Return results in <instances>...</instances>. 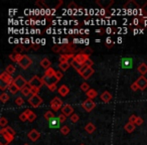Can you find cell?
I'll return each mask as SVG.
<instances>
[{
    "mask_svg": "<svg viewBox=\"0 0 147 145\" xmlns=\"http://www.w3.org/2000/svg\"><path fill=\"white\" fill-rule=\"evenodd\" d=\"M0 134H1V139H0V145H8L11 141L14 139V136L8 134L7 132H5L3 129L0 130Z\"/></svg>",
    "mask_w": 147,
    "mask_h": 145,
    "instance_id": "1",
    "label": "cell"
},
{
    "mask_svg": "<svg viewBox=\"0 0 147 145\" xmlns=\"http://www.w3.org/2000/svg\"><path fill=\"white\" fill-rule=\"evenodd\" d=\"M41 79H42V81H43V84L49 87V88H51V87H53V86H55V85H57V83L59 82L57 77H55V76H49V77L43 75V77Z\"/></svg>",
    "mask_w": 147,
    "mask_h": 145,
    "instance_id": "2",
    "label": "cell"
},
{
    "mask_svg": "<svg viewBox=\"0 0 147 145\" xmlns=\"http://www.w3.org/2000/svg\"><path fill=\"white\" fill-rule=\"evenodd\" d=\"M28 103L29 105L33 107V108H38L41 104L43 103V100L41 97H39L38 95H31L28 98Z\"/></svg>",
    "mask_w": 147,
    "mask_h": 145,
    "instance_id": "3",
    "label": "cell"
},
{
    "mask_svg": "<svg viewBox=\"0 0 147 145\" xmlns=\"http://www.w3.org/2000/svg\"><path fill=\"white\" fill-rule=\"evenodd\" d=\"M28 85L31 87V88H36V89H39V90H40V88L45 84H43L42 79H40L37 76H33L32 78L28 81Z\"/></svg>",
    "mask_w": 147,
    "mask_h": 145,
    "instance_id": "4",
    "label": "cell"
},
{
    "mask_svg": "<svg viewBox=\"0 0 147 145\" xmlns=\"http://www.w3.org/2000/svg\"><path fill=\"white\" fill-rule=\"evenodd\" d=\"M51 109H53V111L57 112L59 110H61V108L63 107V101H61L59 97H55V98L51 101Z\"/></svg>",
    "mask_w": 147,
    "mask_h": 145,
    "instance_id": "5",
    "label": "cell"
},
{
    "mask_svg": "<svg viewBox=\"0 0 147 145\" xmlns=\"http://www.w3.org/2000/svg\"><path fill=\"white\" fill-rule=\"evenodd\" d=\"M18 65H20V67H22L23 69H26L32 65V59H31L28 55H23L20 59V61L18 63Z\"/></svg>",
    "mask_w": 147,
    "mask_h": 145,
    "instance_id": "6",
    "label": "cell"
},
{
    "mask_svg": "<svg viewBox=\"0 0 147 145\" xmlns=\"http://www.w3.org/2000/svg\"><path fill=\"white\" fill-rule=\"evenodd\" d=\"M13 84H14L15 86H16L17 88L21 91L25 86H27V85H28V82H27V81L25 80L22 76H17L16 78L14 79V81H13Z\"/></svg>",
    "mask_w": 147,
    "mask_h": 145,
    "instance_id": "7",
    "label": "cell"
},
{
    "mask_svg": "<svg viewBox=\"0 0 147 145\" xmlns=\"http://www.w3.org/2000/svg\"><path fill=\"white\" fill-rule=\"evenodd\" d=\"M120 65L122 69H132L133 67V59L130 57H122L120 61Z\"/></svg>",
    "mask_w": 147,
    "mask_h": 145,
    "instance_id": "8",
    "label": "cell"
},
{
    "mask_svg": "<svg viewBox=\"0 0 147 145\" xmlns=\"http://www.w3.org/2000/svg\"><path fill=\"white\" fill-rule=\"evenodd\" d=\"M76 55H73V53H63V55H59V63H71V61L75 59Z\"/></svg>",
    "mask_w": 147,
    "mask_h": 145,
    "instance_id": "9",
    "label": "cell"
},
{
    "mask_svg": "<svg viewBox=\"0 0 147 145\" xmlns=\"http://www.w3.org/2000/svg\"><path fill=\"white\" fill-rule=\"evenodd\" d=\"M82 107L87 111V112H91V111L96 107V104H95V102L92 100V99H87V100H85L84 102H83Z\"/></svg>",
    "mask_w": 147,
    "mask_h": 145,
    "instance_id": "10",
    "label": "cell"
},
{
    "mask_svg": "<svg viewBox=\"0 0 147 145\" xmlns=\"http://www.w3.org/2000/svg\"><path fill=\"white\" fill-rule=\"evenodd\" d=\"M90 59V55H86V53H77L76 57H75V61H78L80 65H84L85 63H86V61H88V59Z\"/></svg>",
    "mask_w": 147,
    "mask_h": 145,
    "instance_id": "11",
    "label": "cell"
},
{
    "mask_svg": "<svg viewBox=\"0 0 147 145\" xmlns=\"http://www.w3.org/2000/svg\"><path fill=\"white\" fill-rule=\"evenodd\" d=\"M136 84L138 85V87H139V90H141V91H144L145 89L147 88V79L145 78V76H141V77H139L138 79H137L136 81Z\"/></svg>",
    "mask_w": 147,
    "mask_h": 145,
    "instance_id": "12",
    "label": "cell"
},
{
    "mask_svg": "<svg viewBox=\"0 0 147 145\" xmlns=\"http://www.w3.org/2000/svg\"><path fill=\"white\" fill-rule=\"evenodd\" d=\"M0 81L7 83V84L10 86V85L13 83V81H14V79H13L12 76H11V75H9L8 73H6V71H3L2 74L0 75Z\"/></svg>",
    "mask_w": 147,
    "mask_h": 145,
    "instance_id": "13",
    "label": "cell"
},
{
    "mask_svg": "<svg viewBox=\"0 0 147 145\" xmlns=\"http://www.w3.org/2000/svg\"><path fill=\"white\" fill-rule=\"evenodd\" d=\"M96 3L100 8H109L111 5L114 4V0H97Z\"/></svg>",
    "mask_w": 147,
    "mask_h": 145,
    "instance_id": "14",
    "label": "cell"
},
{
    "mask_svg": "<svg viewBox=\"0 0 147 145\" xmlns=\"http://www.w3.org/2000/svg\"><path fill=\"white\" fill-rule=\"evenodd\" d=\"M61 114L65 115L67 117H71L74 114V108L69 104L63 105V107L61 108Z\"/></svg>",
    "mask_w": 147,
    "mask_h": 145,
    "instance_id": "15",
    "label": "cell"
},
{
    "mask_svg": "<svg viewBox=\"0 0 147 145\" xmlns=\"http://www.w3.org/2000/svg\"><path fill=\"white\" fill-rule=\"evenodd\" d=\"M27 137H28L29 140H31L32 142H35V141L40 137V133H39L37 130H35V129H32V130H30L28 132Z\"/></svg>",
    "mask_w": 147,
    "mask_h": 145,
    "instance_id": "16",
    "label": "cell"
},
{
    "mask_svg": "<svg viewBox=\"0 0 147 145\" xmlns=\"http://www.w3.org/2000/svg\"><path fill=\"white\" fill-rule=\"evenodd\" d=\"M59 125H61V122H59V118H57V117H55L53 119H51V121H49V127L51 129H57L59 127Z\"/></svg>",
    "mask_w": 147,
    "mask_h": 145,
    "instance_id": "17",
    "label": "cell"
},
{
    "mask_svg": "<svg viewBox=\"0 0 147 145\" xmlns=\"http://www.w3.org/2000/svg\"><path fill=\"white\" fill-rule=\"evenodd\" d=\"M29 49H30L29 47H25V45H15V47L13 49V53H23V51H28Z\"/></svg>",
    "mask_w": 147,
    "mask_h": 145,
    "instance_id": "18",
    "label": "cell"
},
{
    "mask_svg": "<svg viewBox=\"0 0 147 145\" xmlns=\"http://www.w3.org/2000/svg\"><path fill=\"white\" fill-rule=\"evenodd\" d=\"M100 98H101V100H102L103 102L109 103L111 100H112V95H111L108 91H105V92H103L102 94H101Z\"/></svg>",
    "mask_w": 147,
    "mask_h": 145,
    "instance_id": "19",
    "label": "cell"
},
{
    "mask_svg": "<svg viewBox=\"0 0 147 145\" xmlns=\"http://www.w3.org/2000/svg\"><path fill=\"white\" fill-rule=\"evenodd\" d=\"M57 91H59V94L61 95V97H65L69 93V87L65 86V85H61V86L59 87V89H57Z\"/></svg>",
    "mask_w": 147,
    "mask_h": 145,
    "instance_id": "20",
    "label": "cell"
},
{
    "mask_svg": "<svg viewBox=\"0 0 147 145\" xmlns=\"http://www.w3.org/2000/svg\"><path fill=\"white\" fill-rule=\"evenodd\" d=\"M95 73V71H94V69L93 67H88V69H86V71L83 73L81 76L83 77V78L85 79V80H88L89 78H91V77L93 76V74Z\"/></svg>",
    "mask_w": 147,
    "mask_h": 145,
    "instance_id": "21",
    "label": "cell"
},
{
    "mask_svg": "<svg viewBox=\"0 0 147 145\" xmlns=\"http://www.w3.org/2000/svg\"><path fill=\"white\" fill-rule=\"evenodd\" d=\"M22 53H12L9 55V59H11L12 61H14V63H18L19 61H20L21 57H22Z\"/></svg>",
    "mask_w": 147,
    "mask_h": 145,
    "instance_id": "22",
    "label": "cell"
},
{
    "mask_svg": "<svg viewBox=\"0 0 147 145\" xmlns=\"http://www.w3.org/2000/svg\"><path fill=\"white\" fill-rule=\"evenodd\" d=\"M137 69H138V71L141 74V76H145V75L147 74V63H141L140 65H138Z\"/></svg>",
    "mask_w": 147,
    "mask_h": 145,
    "instance_id": "23",
    "label": "cell"
},
{
    "mask_svg": "<svg viewBox=\"0 0 147 145\" xmlns=\"http://www.w3.org/2000/svg\"><path fill=\"white\" fill-rule=\"evenodd\" d=\"M40 65H41V67H42L43 69H45V71H47V69H49V67H51V61H49V59H47V57H45V59H41Z\"/></svg>",
    "mask_w": 147,
    "mask_h": 145,
    "instance_id": "24",
    "label": "cell"
},
{
    "mask_svg": "<svg viewBox=\"0 0 147 145\" xmlns=\"http://www.w3.org/2000/svg\"><path fill=\"white\" fill-rule=\"evenodd\" d=\"M139 16H141L142 18H147V2L143 5L142 8L139 9Z\"/></svg>",
    "mask_w": 147,
    "mask_h": 145,
    "instance_id": "25",
    "label": "cell"
},
{
    "mask_svg": "<svg viewBox=\"0 0 147 145\" xmlns=\"http://www.w3.org/2000/svg\"><path fill=\"white\" fill-rule=\"evenodd\" d=\"M24 112L28 115V121H29V122H33V121L36 119V115H35V113L32 112L30 109H26Z\"/></svg>",
    "mask_w": 147,
    "mask_h": 145,
    "instance_id": "26",
    "label": "cell"
},
{
    "mask_svg": "<svg viewBox=\"0 0 147 145\" xmlns=\"http://www.w3.org/2000/svg\"><path fill=\"white\" fill-rule=\"evenodd\" d=\"M87 97H88V99H95L97 96H98V93H97V91L95 90V89H90V90L88 91V92L86 93Z\"/></svg>",
    "mask_w": 147,
    "mask_h": 145,
    "instance_id": "27",
    "label": "cell"
},
{
    "mask_svg": "<svg viewBox=\"0 0 147 145\" xmlns=\"http://www.w3.org/2000/svg\"><path fill=\"white\" fill-rule=\"evenodd\" d=\"M85 130H86V132H88L89 134H92V133H94V131L96 130V126H95L93 123H88V124L86 125V127H85Z\"/></svg>",
    "mask_w": 147,
    "mask_h": 145,
    "instance_id": "28",
    "label": "cell"
},
{
    "mask_svg": "<svg viewBox=\"0 0 147 145\" xmlns=\"http://www.w3.org/2000/svg\"><path fill=\"white\" fill-rule=\"evenodd\" d=\"M20 92H21V94H22V96L28 97L29 95L31 94V87L29 86V85H27V86H25L24 88L20 91Z\"/></svg>",
    "mask_w": 147,
    "mask_h": 145,
    "instance_id": "29",
    "label": "cell"
},
{
    "mask_svg": "<svg viewBox=\"0 0 147 145\" xmlns=\"http://www.w3.org/2000/svg\"><path fill=\"white\" fill-rule=\"evenodd\" d=\"M135 126L136 125L135 124H132V123H130V122H128L126 125L124 126V129L126 130V132H128V133H132L133 131L135 130Z\"/></svg>",
    "mask_w": 147,
    "mask_h": 145,
    "instance_id": "30",
    "label": "cell"
},
{
    "mask_svg": "<svg viewBox=\"0 0 147 145\" xmlns=\"http://www.w3.org/2000/svg\"><path fill=\"white\" fill-rule=\"evenodd\" d=\"M71 65L73 67H75V69H76V71H78V73L81 71V69H82V67H83V65H80V63H79L78 61H75V59H74V61H71Z\"/></svg>",
    "mask_w": 147,
    "mask_h": 145,
    "instance_id": "31",
    "label": "cell"
},
{
    "mask_svg": "<svg viewBox=\"0 0 147 145\" xmlns=\"http://www.w3.org/2000/svg\"><path fill=\"white\" fill-rule=\"evenodd\" d=\"M43 117H45V119L47 121H51V119L55 118V114H53L51 111H47V112L45 113V115H43Z\"/></svg>",
    "mask_w": 147,
    "mask_h": 145,
    "instance_id": "32",
    "label": "cell"
},
{
    "mask_svg": "<svg viewBox=\"0 0 147 145\" xmlns=\"http://www.w3.org/2000/svg\"><path fill=\"white\" fill-rule=\"evenodd\" d=\"M5 71H6V73H8L9 75H11V76H12V75L15 73V67L13 65H8L6 67V69H5Z\"/></svg>",
    "mask_w": 147,
    "mask_h": 145,
    "instance_id": "33",
    "label": "cell"
},
{
    "mask_svg": "<svg viewBox=\"0 0 147 145\" xmlns=\"http://www.w3.org/2000/svg\"><path fill=\"white\" fill-rule=\"evenodd\" d=\"M8 90H9V92H10L11 94H13V95H14V94H16V93H18L19 91H20V90H19L18 88H17L16 86H15L14 84H13V83H12V84L10 85V86H9Z\"/></svg>",
    "mask_w": 147,
    "mask_h": 145,
    "instance_id": "34",
    "label": "cell"
},
{
    "mask_svg": "<svg viewBox=\"0 0 147 145\" xmlns=\"http://www.w3.org/2000/svg\"><path fill=\"white\" fill-rule=\"evenodd\" d=\"M80 53H86V55H91L93 53V49H92V47H85V49H80Z\"/></svg>",
    "mask_w": 147,
    "mask_h": 145,
    "instance_id": "35",
    "label": "cell"
},
{
    "mask_svg": "<svg viewBox=\"0 0 147 145\" xmlns=\"http://www.w3.org/2000/svg\"><path fill=\"white\" fill-rule=\"evenodd\" d=\"M0 100H1V102H2V103H6L7 101L9 100L8 94H7V93H5V92H3L2 94L0 95Z\"/></svg>",
    "mask_w": 147,
    "mask_h": 145,
    "instance_id": "36",
    "label": "cell"
},
{
    "mask_svg": "<svg viewBox=\"0 0 147 145\" xmlns=\"http://www.w3.org/2000/svg\"><path fill=\"white\" fill-rule=\"evenodd\" d=\"M59 67L63 71H65L69 67H71V63H59Z\"/></svg>",
    "mask_w": 147,
    "mask_h": 145,
    "instance_id": "37",
    "label": "cell"
},
{
    "mask_svg": "<svg viewBox=\"0 0 147 145\" xmlns=\"http://www.w3.org/2000/svg\"><path fill=\"white\" fill-rule=\"evenodd\" d=\"M81 90L83 91V92H85V93H87L89 90H90V86H89V84L88 83H86V82H84L83 84H81Z\"/></svg>",
    "mask_w": 147,
    "mask_h": 145,
    "instance_id": "38",
    "label": "cell"
},
{
    "mask_svg": "<svg viewBox=\"0 0 147 145\" xmlns=\"http://www.w3.org/2000/svg\"><path fill=\"white\" fill-rule=\"evenodd\" d=\"M7 124H8V120L5 117H1L0 118V126L2 128H5V127H7Z\"/></svg>",
    "mask_w": 147,
    "mask_h": 145,
    "instance_id": "39",
    "label": "cell"
},
{
    "mask_svg": "<svg viewBox=\"0 0 147 145\" xmlns=\"http://www.w3.org/2000/svg\"><path fill=\"white\" fill-rule=\"evenodd\" d=\"M51 51H53V53H61V45H53V47H51Z\"/></svg>",
    "mask_w": 147,
    "mask_h": 145,
    "instance_id": "40",
    "label": "cell"
},
{
    "mask_svg": "<svg viewBox=\"0 0 147 145\" xmlns=\"http://www.w3.org/2000/svg\"><path fill=\"white\" fill-rule=\"evenodd\" d=\"M55 73H57V71H55V69H53V67H49V69H47V71H45V76H47V77H49V76H55Z\"/></svg>",
    "mask_w": 147,
    "mask_h": 145,
    "instance_id": "41",
    "label": "cell"
},
{
    "mask_svg": "<svg viewBox=\"0 0 147 145\" xmlns=\"http://www.w3.org/2000/svg\"><path fill=\"white\" fill-rule=\"evenodd\" d=\"M2 129L5 131V132H7V133H8V134L12 135V136H15V131L13 130V129L11 128L10 126H7V127H5V128H2Z\"/></svg>",
    "mask_w": 147,
    "mask_h": 145,
    "instance_id": "42",
    "label": "cell"
},
{
    "mask_svg": "<svg viewBox=\"0 0 147 145\" xmlns=\"http://www.w3.org/2000/svg\"><path fill=\"white\" fill-rule=\"evenodd\" d=\"M61 133L63 135H67L69 133V126H63L61 127Z\"/></svg>",
    "mask_w": 147,
    "mask_h": 145,
    "instance_id": "43",
    "label": "cell"
},
{
    "mask_svg": "<svg viewBox=\"0 0 147 145\" xmlns=\"http://www.w3.org/2000/svg\"><path fill=\"white\" fill-rule=\"evenodd\" d=\"M19 119H20V121H22V122H25V121H28V115L26 114V113L23 111L22 113H21L20 115H19Z\"/></svg>",
    "mask_w": 147,
    "mask_h": 145,
    "instance_id": "44",
    "label": "cell"
},
{
    "mask_svg": "<svg viewBox=\"0 0 147 145\" xmlns=\"http://www.w3.org/2000/svg\"><path fill=\"white\" fill-rule=\"evenodd\" d=\"M15 104L17 105V106H22L23 104H24V100L22 99V97H17L16 99H15Z\"/></svg>",
    "mask_w": 147,
    "mask_h": 145,
    "instance_id": "45",
    "label": "cell"
},
{
    "mask_svg": "<svg viewBox=\"0 0 147 145\" xmlns=\"http://www.w3.org/2000/svg\"><path fill=\"white\" fill-rule=\"evenodd\" d=\"M69 118H71V121L73 123H77L79 121V119H80V117H79L78 114H75V113H74V114L71 115V116L69 117Z\"/></svg>",
    "mask_w": 147,
    "mask_h": 145,
    "instance_id": "46",
    "label": "cell"
},
{
    "mask_svg": "<svg viewBox=\"0 0 147 145\" xmlns=\"http://www.w3.org/2000/svg\"><path fill=\"white\" fill-rule=\"evenodd\" d=\"M106 45H107V47H109V49L114 45V42H113V40L111 39V37H108V38L106 39Z\"/></svg>",
    "mask_w": 147,
    "mask_h": 145,
    "instance_id": "47",
    "label": "cell"
},
{
    "mask_svg": "<svg viewBox=\"0 0 147 145\" xmlns=\"http://www.w3.org/2000/svg\"><path fill=\"white\" fill-rule=\"evenodd\" d=\"M67 8H69V9H73V10H76V9H78L79 7H78V5H77L75 2H71L69 5H67Z\"/></svg>",
    "mask_w": 147,
    "mask_h": 145,
    "instance_id": "48",
    "label": "cell"
},
{
    "mask_svg": "<svg viewBox=\"0 0 147 145\" xmlns=\"http://www.w3.org/2000/svg\"><path fill=\"white\" fill-rule=\"evenodd\" d=\"M57 118H59V122H61V123H65V121H67V117L65 116V115H63V114H59Z\"/></svg>",
    "mask_w": 147,
    "mask_h": 145,
    "instance_id": "49",
    "label": "cell"
},
{
    "mask_svg": "<svg viewBox=\"0 0 147 145\" xmlns=\"http://www.w3.org/2000/svg\"><path fill=\"white\" fill-rule=\"evenodd\" d=\"M130 88H131V90H132L133 92H136L137 90H139V87H138V85L136 84V82L132 83V84H131V86H130Z\"/></svg>",
    "mask_w": 147,
    "mask_h": 145,
    "instance_id": "50",
    "label": "cell"
},
{
    "mask_svg": "<svg viewBox=\"0 0 147 145\" xmlns=\"http://www.w3.org/2000/svg\"><path fill=\"white\" fill-rule=\"evenodd\" d=\"M35 5H36V6H40V8H41V7H47V4H45V2L43 1V0H40V1H36V2H35Z\"/></svg>",
    "mask_w": 147,
    "mask_h": 145,
    "instance_id": "51",
    "label": "cell"
},
{
    "mask_svg": "<svg viewBox=\"0 0 147 145\" xmlns=\"http://www.w3.org/2000/svg\"><path fill=\"white\" fill-rule=\"evenodd\" d=\"M136 120H137L136 115H131V116L129 117V122L132 123V124H135V123H136Z\"/></svg>",
    "mask_w": 147,
    "mask_h": 145,
    "instance_id": "52",
    "label": "cell"
},
{
    "mask_svg": "<svg viewBox=\"0 0 147 145\" xmlns=\"http://www.w3.org/2000/svg\"><path fill=\"white\" fill-rule=\"evenodd\" d=\"M55 77L57 78V80L61 81V79H63V74L61 73V71H57V73H55Z\"/></svg>",
    "mask_w": 147,
    "mask_h": 145,
    "instance_id": "53",
    "label": "cell"
},
{
    "mask_svg": "<svg viewBox=\"0 0 147 145\" xmlns=\"http://www.w3.org/2000/svg\"><path fill=\"white\" fill-rule=\"evenodd\" d=\"M143 124V119L141 118V117H137V120H136V123H135V125H137V126H140V125Z\"/></svg>",
    "mask_w": 147,
    "mask_h": 145,
    "instance_id": "54",
    "label": "cell"
},
{
    "mask_svg": "<svg viewBox=\"0 0 147 145\" xmlns=\"http://www.w3.org/2000/svg\"><path fill=\"white\" fill-rule=\"evenodd\" d=\"M85 65H86L87 67H92V65H94V61H93L91 59H89L88 61H86V63H85Z\"/></svg>",
    "mask_w": 147,
    "mask_h": 145,
    "instance_id": "55",
    "label": "cell"
},
{
    "mask_svg": "<svg viewBox=\"0 0 147 145\" xmlns=\"http://www.w3.org/2000/svg\"><path fill=\"white\" fill-rule=\"evenodd\" d=\"M39 89L36 88H31V95H38Z\"/></svg>",
    "mask_w": 147,
    "mask_h": 145,
    "instance_id": "56",
    "label": "cell"
},
{
    "mask_svg": "<svg viewBox=\"0 0 147 145\" xmlns=\"http://www.w3.org/2000/svg\"><path fill=\"white\" fill-rule=\"evenodd\" d=\"M96 32L98 33V34L102 35V34H104V33H105V29H104V28H99V29H96Z\"/></svg>",
    "mask_w": 147,
    "mask_h": 145,
    "instance_id": "57",
    "label": "cell"
},
{
    "mask_svg": "<svg viewBox=\"0 0 147 145\" xmlns=\"http://www.w3.org/2000/svg\"><path fill=\"white\" fill-rule=\"evenodd\" d=\"M30 47L33 49V51H37V49H39V45H35V43H32V45H30Z\"/></svg>",
    "mask_w": 147,
    "mask_h": 145,
    "instance_id": "58",
    "label": "cell"
},
{
    "mask_svg": "<svg viewBox=\"0 0 147 145\" xmlns=\"http://www.w3.org/2000/svg\"><path fill=\"white\" fill-rule=\"evenodd\" d=\"M49 91H51V92H55V91L57 89V85H55V86H53V87H51V88H49Z\"/></svg>",
    "mask_w": 147,
    "mask_h": 145,
    "instance_id": "59",
    "label": "cell"
},
{
    "mask_svg": "<svg viewBox=\"0 0 147 145\" xmlns=\"http://www.w3.org/2000/svg\"><path fill=\"white\" fill-rule=\"evenodd\" d=\"M80 145H86V144H84V143H82V144H80Z\"/></svg>",
    "mask_w": 147,
    "mask_h": 145,
    "instance_id": "60",
    "label": "cell"
},
{
    "mask_svg": "<svg viewBox=\"0 0 147 145\" xmlns=\"http://www.w3.org/2000/svg\"><path fill=\"white\" fill-rule=\"evenodd\" d=\"M23 145H28V144H26V143H25V144H23Z\"/></svg>",
    "mask_w": 147,
    "mask_h": 145,
    "instance_id": "61",
    "label": "cell"
}]
</instances>
